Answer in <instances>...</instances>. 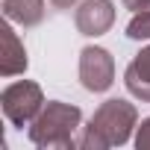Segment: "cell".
<instances>
[{"mask_svg":"<svg viewBox=\"0 0 150 150\" xmlns=\"http://www.w3.org/2000/svg\"><path fill=\"white\" fill-rule=\"evenodd\" d=\"M50 3H53L56 9H71L74 3H77V0H50Z\"/></svg>","mask_w":150,"mask_h":150,"instance_id":"7c38bea8","label":"cell"},{"mask_svg":"<svg viewBox=\"0 0 150 150\" xmlns=\"http://www.w3.org/2000/svg\"><path fill=\"white\" fill-rule=\"evenodd\" d=\"M3 15L21 27H38L44 21V0H3Z\"/></svg>","mask_w":150,"mask_h":150,"instance_id":"ba28073f","label":"cell"},{"mask_svg":"<svg viewBox=\"0 0 150 150\" xmlns=\"http://www.w3.org/2000/svg\"><path fill=\"white\" fill-rule=\"evenodd\" d=\"M124 6L132 12H141V9H150V0H124Z\"/></svg>","mask_w":150,"mask_h":150,"instance_id":"8fae6325","label":"cell"},{"mask_svg":"<svg viewBox=\"0 0 150 150\" xmlns=\"http://www.w3.org/2000/svg\"><path fill=\"white\" fill-rule=\"evenodd\" d=\"M80 121H83L80 106H71V103H62V100H47L44 109L30 124V141L35 147H44V150L77 147L74 132L83 129Z\"/></svg>","mask_w":150,"mask_h":150,"instance_id":"6da1fadb","label":"cell"},{"mask_svg":"<svg viewBox=\"0 0 150 150\" xmlns=\"http://www.w3.org/2000/svg\"><path fill=\"white\" fill-rule=\"evenodd\" d=\"M127 38H132V41L150 38V9H141V12L132 15V21L127 24Z\"/></svg>","mask_w":150,"mask_h":150,"instance_id":"9c48e42d","label":"cell"},{"mask_svg":"<svg viewBox=\"0 0 150 150\" xmlns=\"http://www.w3.org/2000/svg\"><path fill=\"white\" fill-rule=\"evenodd\" d=\"M124 83H127V91L132 97H138L141 103H150V47L138 50L135 59L127 65Z\"/></svg>","mask_w":150,"mask_h":150,"instance_id":"52a82bcc","label":"cell"},{"mask_svg":"<svg viewBox=\"0 0 150 150\" xmlns=\"http://www.w3.org/2000/svg\"><path fill=\"white\" fill-rule=\"evenodd\" d=\"M115 24V3L112 0H83L77 9V30L88 38L109 33Z\"/></svg>","mask_w":150,"mask_h":150,"instance_id":"5b68a950","label":"cell"},{"mask_svg":"<svg viewBox=\"0 0 150 150\" xmlns=\"http://www.w3.org/2000/svg\"><path fill=\"white\" fill-rule=\"evenodd\" d=\"M135 147H138V150H150V118L141 121V127H138V132H135Z\"/></svg>","mask_w":150,"mask_h":150,"instance_id":"30bf717a","label":"cell"},{"mask_svg":"<svg viewBox=\"0 0 150 150\" xmlns=\"http://www.w3.org/2000/svg\"><path fill=\"white\" fill-rule=\"evenodd\" d=\"M135 121H138V109L132 103H127V100H106L91 115L88 127L106 141V147H121V144L129 141Z\"/></svg>","mask_w":150,"mask_h":150,"instance_id":"7a4b0ae2","label":"cell"},{"mask_svg":"<svg viewBox=\"0 0 150 150\" xmlns=\"http://www.w3.org/2000/svg\"><path fill=\"white\" fill-rule=\"evenodd\" d=\"M80 83L86 91H106L115 83V59L106 47H83L80 50Z\"/></svg>","mask_w":150,"mask_h":150,"instance_id":"277c9868","label":"cell"},{"mask_svg":"<svg viewBox=\"0 0 150 150\" xmlns=\"http://www.w3.org/2000/svg\"><path fill=\"white\" fill-rule=\"evenodd\" d=\"M0 103H3V115L12 127H27L35 121V115L44 109V91L38 83L33 80H21V83H12L9 88H3L0 94Z\"/></svg>","mask_w":150,"mask_h":150,"instance_id":"3957f363","label":"cell"},{"mask_svg":"<svg viewBox=\"0 0 150 150\" xmlns=\"http://www.w3.org/2000/svg\"><path fill=\"white\" fill-rule=\"evenodd\" d=\"M27 50H24V41L18 38V33L3 24L0 27V74L3 77H15V74H24L27 71Z\"/></svg>","mask_w":150,"mask_h":150,"instance_id":"8992f818","label":"cell"}]
</instances>
